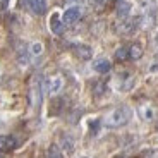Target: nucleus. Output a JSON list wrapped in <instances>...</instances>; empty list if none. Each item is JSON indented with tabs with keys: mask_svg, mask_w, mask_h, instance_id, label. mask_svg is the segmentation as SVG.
I'll list each match as a JSON object with an SVG mask.
<instances>
[{
	"mask_svg": "<svg viewBox=\"0 0 158 158\" xmlns=\"http://www.w3.org/2000/svg\"><path fill=\"white\" fill-rule=\"evenodd\" d=\"M131 115H132V112L129 107H117L105 117L103 122L107 127H122L131 120Z\"/></svg>",
	"mask_w": 158,
	"mask_h": 158,
	"instance_id": "nucleus-1",
	"label": "nucleus"
},
{
	"mask_svg": "<svg viewBox=\"0 0 158 158\" xmlns=\"http://www.w3.org/2000/svg\"><path fill=\"white\" fill-rule=\"evenodd\" d=\"M93 69H95L98 74H107V72H110L112 64H110V60H107V59H98V60L93 62Z\"/></svg>",
	"mask_w": 158,
	"mask_h": 158,
	"instance_id": "nucleus-11",
	"label": "nucleus"
},
{
	"mask_svg": "<svg viewBox=\"0 0 158 158\" xmlns=\"http://www.w3.org/2000/svg\"><path fill=\"white\" fill-rule=\"evenodd\" d=\"M29 102H31L33 107H40L41 103V83L38 79H35L31 83V88H29Z\"/></svg>",
	"mask_w": 158,
	"mask_h": 158,
	"instance_id": "nucleus-5",
	"label": "nucleus"
},
{
	"mask_svg": "<svg viewBox=\"0 0 158 158\" xmlns=\"http://www.w3.org/2000/svg\"><path fill=\"white\" fill-rule=\"evenodd\" d=\"M48 158H64V151L60 150L59 144H50V148H48Z\"/></svg>",
	"mask_w": 158,
	"mask_h": 158,
	"instance_id": "nucleus-14",
	"label": "nucleus"
},
{
	"mask_svg": "<svg viewBox=\"0 0 158 158\" xmlns=\"http://www.w3.org/2000/svg\"><path fill=\"white\" fill-rule=\"evenodd\" d=\"M72 52H74V55L81 60H89L91 57H93V48L84 45V43L74 45V47H72Z\"/></svg>",
	"mask_w": 158,
	"mask_h": 158,
	"instance_id": "nucleus-8",
	"label": "nucleus"
},
{
	"mask_svg": "<svg viewBox=\"0 0 158 158\" xmlns=\"http://www.w3.org/2000/svg\"><path fill=\"white\" fill-rule=\"evenodd\" d=\"M48 24H50V29H52L53 35H57V36L64 35L65 24H64V21H62V17H60L59 12H53V14H52L50 19H48Z\"/></svg>",
	"mask_w": 158,
	"mask_h": 158,
	"instance_id": "nucleus-4",
	"label": "nucleus"
},
{
	"mask_svg": "<svg viewBox=\"0 0 158 158\" xmlns=\"http://www.w3.org/2000/svg\"><path fill=\"white\" fill-rule=\"evenodd\" d=\"M0 158H2V153H0Z\"/></svg>",
	"mask_w": 158,
	"mask_h": 158,
	"instance_id": "nucleus-23",
	"label": "nucleus"
},
{
	"mask_svg": "<svg viewBox=\"0 0 158 158\" xmlns=\"http://www.w3.org/2000/svg\"><path fill=\"white\" fill-rule=\"evenodd\" d=\"M29 4H31L33 12H35V14H38V16H43L45 12H47L48 0H29Z\"/></svg>",
	"mask_w": 158,
	"mask_h": 158,
	"instance_id": "nucleus-12",
	"label": "nucleus"
},
{
	"mask_svg": "<svg viewBox=\"0 0 158 158\" xmlns=\"http://www.w3.org/2000/svg\"><path fill=\"white\" fill-rule=\"evenodd\" d=\"M138 114H139V117H141L143 120L150 122V120L155 118V115H156V108H155L151 103H143L141 107L138 108Z\"/></svg>",
	"mask_w": 158,
	"mask_h": 158,
	"instance_id": "nucleus-9",
	"label": "nucleus"
},
{
	"mask_svg": "<svg viewBox=\"0 0 158 158\" xmlns=\"http://www.w3.org/2000/svg\"><path fill=\"white\" fill-rule=\"evenodd\" d=\"M139 26H141V17H124L117 24V33L118 35H124V36L132 35Z\"/></svg>",
	"mask_w": 158,
	"mask_h": 158,
	"instance_id": "nucleus-2",
	"label": "nucleus"
},
{
	"mask_svg": "<svg viewBox=\"0 0 158 158\" xmlns=\"http://www.w3.org/2000/svg\"><path fill=\"white\" fill-rule=\"evenodd\" d=\"M117 16L118 17H129L131 16V10H132V2H129V0H120V2H117Z\"/></svg>",
	"mask_w": 158,
	"mask_h": 158,
	"instance_id": "nucleus-10",
	"label": "nucleus"
},
{
	"mask_svg": "<svg viewBox=\"0 0 158 158\" xmlns=\"http://www.w3.org/2000/svg\"><path fill=\"white\" fill-rule=\"evenodd\" d=\"M115 2H120V0H115Z\"/></svg>",
	"mask_w": 158,
	"mask_h": 158,
	"instance_id": "nucleus-22",
	"label": "nucleus"
},
{
	"mask_svg": "<svg viewBox=\"0 0 158 158\" xmlns=\"http://www.w3.org/2000/svg\"><path fill=\"white\" fill-rule=\"evenodd\" d=\"M41 53H43V45L40 43V41H35V43H31V47H29V55L40 57Z\"/></svg>",
	"mask_w": 158,
	"mask_h": 158,
	"instance_id": "nucleus-16",
	"label": "nucleus"
},
{
	"mask_svg": "<svg viewBox=\"0 0 158 158\" xmlns=\"http://www.w3.org/2000/svg\"><path fill=\"white\" fill-rule=\"evenodd\" d=\"M107 4H108V0H91V5H93L95 10H103L107 7Z\"/></svg>",
	"mask_w": 158,
	"mask_h": 158,
	"instance_id": "nucleus-17",
	"label": "nucleus"
},
{
	"mask_svg": "<svg viewBox=\"0 0 158 158\" xmlns=\"http://www.w3.org/2000/svg\"><path fill=\"white\" fill-rule=\"evenodd\" d=\"M17 139L14 136H9V134H4L0 136V153H9V151L16 150L17 148Z\"/></svg>",
	"mask_w": 158,
	"mask_h": 158,
	"instance_id": "nucleus-7",
	"label": "nucleus"
},
{
	"mask_svg": "<svg viewBox=\"0 0 158 158\" xmlns=\"http://www.w3.org/2000/svg\"><path fill=\"white\" fill-rule=\"evenodd\" d=\"M150 71H151V72H158V53H156V57H155L153 64L150 65Z\"/></svg>",
	"mask_w": 158,
	"mask_h": 158,
	"instance_id": "nucleus-19",
	"label": "nucleus"
},
{
	"mask_svg": "<svg viewBox=\"0 0 158 158\" xmlns=\"http://www.w3.org/2000/svg\"><path fill=\"white\" fill-rule=\"evenodd\" d=\"M117 158H127V156H117Z\"/></svg>",
	"mask_w": 158,
	"mask_h": 158,
	"instance_id": "nucleus-21",
	"label": "nucleus"
},
{
	"mask_svg": "<svg viewBox=\"0 0 158 158\" xmlns=\"http://www.w3.org/2000/svg\"><path fill=\"white\" fill-rule=\"evenodd\" d=\"M115 59H117L118 62L129 60V48H127V47H120L117 52H115Z\"/></svg>",
	"mask_w": 158,
	"mask_h": 158,
	"instance_id": "nucleus-15",
	"label": "nucleus"
},
{
	"mask_svg": "<svg viewBox=\"0 0 158 158\" xmlns=\"http://www.w3.org/2000/svg\"><path fill=\"white\" fill-rule=\"evenodd\" d=\"M144 155H146V158H158V150H148L144 151Z\"/></svg>",
	"mask_w": 158,
	"mask_h": 158,
	"instance_id": "nucleus-18",
	"label": "nucleus"
},
{
	"mask_svg": "<svg viewBox=\"0 0 158 158\" xmlns=\"http://www.w3.org/2000/svg\"><path fill=\"white\" fill-rule=\"evenodd\" d=\"M69 2H77V0H69Z\"/></svg>",
	"mask_w": 158,
	"mask_h": 158,
	"instance_id": "nucleus-20",
	"label": "nucleus"
},
{
	"mask_svg": "<svg viewBox=\"0 0 158 158\" xmlns=\"http://www.w3.org/2000/svg\"><path fill=\"white\" fill-rule=\"evenodd\" d=\"M45 86H47V93H48L50 96L59 95L60 91H62V88H64V77H62L60 74L52 76V77H48V79H47Z\"/></svg>",
	"mask_w": 158,
	"mask_h": 158,
	"instance_id": "nucleus-3",
	"label": "nucleus"
},
{
	"mask_svg": "<svg viewBox=\"0 0 158 158\" xmlns=\"http://www.w3.org/2000/svg\"><path fill=\"white\" fill-rule=\"evenodd\" d=\"M79 19H81V9H79L77 5H74V7H69L67 10L62 14V21H64V24H65V26L76 24Z\"/></svg>",
	"mask_w": 158,
	"mask_h": 158,
	"instance_id": "nucleus-6",
	"label": "nucleus"
},
{
	"mask_svg": "<svg viewBox=\"0 0 158 158\" xmlns=\"http://www.w3.org/2000/svg\"><path fill=\"white\" fill-rule=\"evenodd\" d=\"M129 60H139L143 57V47L139 43H132V45H129Z\"/></svg>",
	"mask_w": 158,
	"mask_h": 158,
	"instance_id": "nucleus-13",
	"label": "nucleus"
}]
</instances>
